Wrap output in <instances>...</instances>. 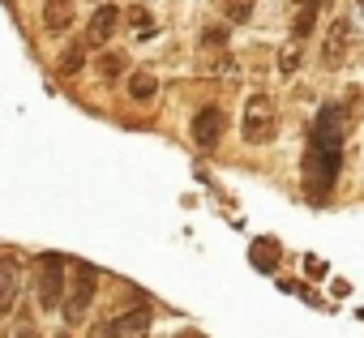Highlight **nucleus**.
<instances>
[{
    "label": "nucleus",
    "mask_w": 364,
    "mask_h": 338,
    "mask_svg": "<svg viewBox=\"0 0 364 338\" xmlns=\"http://www.w3.org/2000/svg\"><path fill=\"white\" fill-rule=\"evenodd\" d=\"M355 111H360V90L347 94V107L338 99L321 103L313 124H309V150H304V197L309 202H326L334 193V180H338V167H343V146H347V133L355 124Z\"/></svg>",
    "instance_id": "nucleus-1"
},
{
    "label": "nucleus",
    "mask_w": 364,
    "mask_h": 338,
    "mask_svg": "<svg viewBox=\"0 0 364 338\" xmlns=\"http://www.w3.org/2000/svg\"><path fill=\"white\" fill-rule=\"evenodd\" d=\"M65 295H69V261L60 253H43L35 261V300L43 312H56L65 308Z\"/></svg>",
    "instance_id": "nucleus-2"
},
{
    "label": "nucleus",
    "mask_w": 364,
    "mask_h": 338,
    "mask_svg": "<svg viewBox=\"0 0 364 338\" xmlns=\"http://www.w3.org/2000/svg\"><path fill=\"white\" fill-rule=\"evenodd\" d=\"M95 291H99V270L90 261H69V295H65V325H77L86 321L90 304H95Z\"/></svg>",
    "instance_id": "nucleus-3"
},
{
    "label": "nucleus",
    "mask_w": 364,
    "mask_h": 338,
    "mask_svg": "<svg viewBox=\"0 0 364 338\" xmlns=\"http://www.w3.org/2000/svg\"><path fill=\"white\" fill-rule=\"evenodd\" d=\"M240 133H245L249 146H266V141H274V133H279V107H274L270 94H253V99L245 103Z\"/></svg>",
    "instance_id": "nucleus-4"
},
{
    "label": "nucleus",
    "mask_w": 364,
    "mask_h": 338,
    "mask_svg": "<svg viewBox=\"0 0 364 338\" xmlns=\"http://www.w3.org/2000/svg\"><path fill=\"white\" fill-rule=\"evenodd\" d=\"M347 52H351V22L347 18H334L326 26V35H321V69H330V73L343 69Z\"/></svg>",
    "instance_id": "nucleus-5"
},
{
    "label": "nucleus",
    "mask_w": 364,
    "mask_h": 338,
    "mask_svg": "<svg viewBox=\"0 0 364 338\" xmlns=\"http://www.w3.org/2000/svg\"><path fill=\"white\" fill-rule=\"evenodd\" d=\"M18 291H22V261L18 253H0V312L18 308Z\"/></svg>",
    "instance_id": "nucleus-6"
},
{
    "label": "nucleus",
    "mask_w": 364,
    "mask_h": 338,
    "mask_svg": "<svg viewBox=\"0 0 364 338\" xmlns=\"http://www.w3.org/2000/svg\"><path fill=\"white\" fill-rule=\"evenodd\" d=\"M223 129H228V120H223L219 107H202V111L193 116V124H189V133H193V141H198L202 150H215L219 137H223Z\"/></svg>",
    "instance_id": "nucleus-7"
},
{
    "label": "nucleus",
    "mask_w": 364,
    "mask_h": 338,
    "mask_svg": "<svg viewBox=\"0 0 364 338\" xmlns=\"http://www.w3.org/2000/svg\"><path fill=\"white\" fill-rule=\"evenodd\" d=\"M116 26H120V9L116 5H99L95 9V18H90V26H86V48H103L112 35H116Z\"/></svg>",
    "instance_id": "nucleus-8"
},
{
    "label": "nucleus",
    "mask_w": 364,
    "mask_h": 338,
    "mask_svg": "<svg viewBox=\"0 0 364 338\" xmlns=\"http://www.w3.org/2000/svg\"><path fill=\"white\" fill-rule=\"evenodd\" d=\"M112 325H116V338H146L150 334V304L124 308L120 317H112Z\"/></svg>",
    "instance_id": "nucleus-9"
},
{
    "label": "nucleus",
    "mask_w": 364,
    "mask_h": 338,
    "mask_svg": "<svg viewBox=\"0 0 364 338\" xmlns=\"http://www.w3.org/2000/svg\"><path fill=\"white\" fill-rule=\"evenodd\" d=\"M73 22V0H43V26L48 35H65Z\"/></svg>",
    "instance_id": "nucleus-10"
},
{
    "label": "nucleus",
    "mask_w": 364,
    "mask_h": 338,
    "mask_svg": "<svg viewBox=\"0 0 364 338\" xmlns=\"http://www.w3.org/2000/svg\"><path fill=\"white\" fill-rule=\"evenodd\" d=\"M300 65H304V43H300V39H287V43H283V52H279V73H283V77H291Z\"/></svg>",
    "instance_id": "nucleus-11"
},
{
    "label": "nucleus",
    "mask_w": 364,
    "mask_h": 338,
    "mask_svg": "<svg viewBox=\"0 0 364 338\" xmlns=\"http://www.w3.org/2000/svg\"><path fill=\"white\" fill-rule=\"evenodd\" d=\"M249 257H253V266H257V270H266V274H270V270L279 266V244H274V240H253Z\"/></svg>",
    "instance_id": "nucleus-12"
},
{
    "label": "nucleus",
    "mask_w": 364,
    "mask_h": 338,
    "mask_svg": "<svg viewBox=\"0 0 364 338\" xmlns=\"http://www.w3.org/2000/svg\"><path fill=\"white\" fill-rule=\"evenodd\" d=\"M317 9H321V0H309V5L300 9V18H296V26H291V39H309V31L317 26Z\"/></svg>",
    "instance_id": "nucleus-13"
},
{
    "label": "nucleus",
    "mask_w": 364,
    "mask_h": 338,
    "mask_svg": "<svg viewBox=\"0 0 364 338\" xmlns=\"http://www.w3.org/2000/svg\"><path fill=\"white\" fill-rule=\"evenodd\" d=\"M154 90H159V82H154V73H146V69H137V73L129 77V94H133V99H141V103H146V99H154Z\"/></svg>",
    "instance_id": "nucleus-14"
},
{
    "label": "nucleus",
    "mask_w": 364,
    "mask_h": 338,
    "mask_svg": "<svg viewBox=\"0 0 364 338\" xmlns=\"http://www.w3.org/2000/svg\"><path fill=\"white\" fill-rule=\"evenodd\" d=\"M82 60H86V43H73V48L56 60V73H60V77H73V73L82 69Z\"/></svg>",
    "instance_id": "nucleus-15"
},
{
    "label": "nucleus",
    "mask_w": 364,
    "mask_h": 338,
    "mask_svg": "<svg viewBox=\"0 0 364 338\" xmlns=\"http://www.w3.org/2000/svg\"><path fill=\"white\" fill-rule=\"evenodd\" d=\"M124 18H129V26H133V35H137V39H150V35H154V18H150L141 5H133Z\"/></svg>",
    "instance_id": "nucleus-16"
},
{
    "label": "nucleus",
    "mask_w": 364,
    "mask_h": 338,
    "mask_svg": "<svg viewBox=\"0 0 364 338\" xmlns=\"http://www.w3.org/2000/svg\"><path fill=\"white\" fill-rule=\"evenodd\" d=\"M120 73H124V56H120V52H103V56H99V77H103V82H116Z\"/></svg>",
    "instance_id": "nucleus-17"
},
{
    "label": "nucleus",
    "mask_w": 364,
    "mask_h": 338,
    "mask_svg": "<svg viewBox=\"0 0 364 338\" xmlns=\"http://www.w3.org/2000/svg\"><path fill=\"white\" fill-rule=\"evenodd\" d=\"M253 13V0H228V18L232 22H245Z\"/></svg>",
    "instance_id": "nucleus-18"
},
{
    "label": "nucleus",
    "mask_w": 364,
    "mask_h": 338,
    "mask_svg": "<svg viewBox=\"0 0 364 338\" xmlns=\"http://www.w3.org/2000/svg\"><path fill=\"white\" fill-rule=\"evenodd\" d=\"M90 338H116V325L112 321H95L90 325Z\"/></svg>",
    "instance_id": "nucleus-19"
},
{
    "label": "nucleus",
    "mask_w": 364,
    "mask_h": 338,
    "mask_svg": "<svg viewBox=\"0 0 364 338\" xmlns=\"http://www.w3.org/2000/svg\"><path fill=\"white\" fill-rule=\"evenodd\" d=\"M56 338H69V329H65V334H56Z\"/></svg>",
    "instance_id": "nucleus-20"
},
{
    "label": "nucleus",
    "mask_w": 364,
    "mask_h": 338,
    "mask_svg": "<svg viewBox=\"0 0 364 338\" xmlns=\"http://www.w3.org/2000/svg\"><path fill=\"white\" fill-rule=\"evenodd\" d=\"M300 5H309V0H300Z\"/></svg>",
    "instance_id": "nucleus-21"
}]
</instances>
